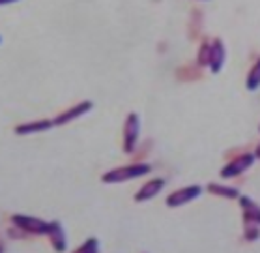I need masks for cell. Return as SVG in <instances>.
<instances>
[{
  "label": "cell",
  "instance_id": "cell-1",
  "mask_svg": "<svg viewBox=\"0 0 260 253\" xmlns=\"http://www.w3.org/2000/svg\"><path fill=\"white\" fill-rule=\"evenodd\" d=\"M152 171V165L148 163H133L127 165V167H118V169H113V171H107L103 177H101V182L105 184H118V182H127V180H133V178L144 177Z\"/></svg>",
  "mask_w": 260,
  "mask_h": 253
},
{
  "label": "cell",
  "instance_id": "cell-2",
  "mask_svg": "<svg viewBox=\"0 0 260 253\" xmlns=\"http://www.w3.org/2000/svg\"><path fill=\"white\" fill-rule=\"evenodd\" d=\"M12 221L15 227H19L24 233L30 235H47L49 223L40 218H32V216H24V214H15L12 216Z\"/></svg>",
  "mask_w": 260,
  "mask_h": 253
},
{
  "label": "cell",
  "instance_id": "cell-3",
  "mask_svg": "<svg viewBox=\"0 0 260 253\" xmlns=\"http://www.w3.org/2000/svg\"><path fill=\"white\" fill-rule=\"evenodd\" d=\"M139 131H141L139 115L131 113L129 117L125 118V124H124V152L127 154L135 152L137 141H139Z\"/></svg>",
  "mask_w": 260,
  "mask_h": 253
},
{
  "label": "cell",
  "instance_id": "cell-4",
  "mask_svg": "<svg viewBox=\"0 0 260 253\" xmlns=\"http://www.w3.org/2000/svg\"><path fill=\"white\" fill-rule=\"evenodd\" d=\"M254 159H256L254 154H249V152L240 154L238 158H234L231 163L223 167V171H221V178H232V177L242 175V173H245L249 167L254 163Z\"/></svg>",
  "mask_w": 260,
  "mask_h": 253
},
{
  "label": "cell",
  "instance_id": "cell-5",
  "mask_svg": "<svg viewBox=\"0 0 260 253\" xmlns=\"http://www.w3.org/2000/svg\"><path fill=\"white\" fill-rule=\"evenodd\" d=\"M201 193H202L201 186H187V188H182L167 197V206L176 208V206L187 205L191 201H195L197 197H201Z\"/></svg>",
  "mask_w": 260,
  "mask_h": 253
},
{
  "label": "cell",
  "instance_id": "cell-6",
  "mask_svg": "<svg viewBox=\"0 0 260 253\" xmlns=\"http://www.w3.org/2000/svg\"><path fill=\"white\" fill-rule=\"evenodd\" d=\"M225 60H226L225 43H223V40L215 38L210 43V70H212V73H219V71L223 70Z\"/></svg>",
  "mask_w": 260,
  "mask_h": 253
},
{
  "label": "cell",
  "instance_id": "cell-7",
  "mask_svg": "<svg viewBox=\"0 0 260 253\" xmlns=\"http://www.w3.org/2000/svg\"><path fill=\"white\" fill-rule=\"evenodd\" d=\"M92 107H94V103H92V101H81L79 105L71 107V109H68V111H64V113H60L58 117L53 120L54 126H64V124L71 122V120H75V118L83 117V115H86V113L92 111Z\"/></svg>",
  "mask_w": 260,
  "mask_h": 253
},
{
  "label": "cell",
  "instance_id": "cell-8",
  "mask_svg": "<svg viewBox=\"0 0 260 253\" xmlns=\"http://www.w3.org/2000/svg\"><path fill=\"white\" fill-rule=\"evenodd\" d=\"M163 188H165V180H163V178H154V180L146 182L141 189H139V191H137L135 201L137 203H144V201L154 199L155 195L159 193Z\"/></svg>",
  "mask_w": 260,
  "mask_h": 253
},
{
  "label": "cell",
  "instance_id": "cell-9",
  "mask_svg": "<svg viewBox=\"0 0 260 253\" xmlns=\"http://www.w3.org/2000/svg\"><path fill=\"white\" fill-rule=\"evenodd\" d=\"M49 238H51V244L56 251H64L68 247V240H66V231L62 227L60 221H51L49 223V231H47Z\"/></svg>",
  "mask_w": 260,
  "mask_h": 253
},
{
  "label": "cell",
  "instance_id": "cell-10",
  "mask_svg": "<svg viewBox=\"0 0 260 253\" xmlns=\"http://www.w3.org/2000/svg\"><path fill=\"white\" fill-rule=\"evenodd\" d=\"M240 206L243 208V221L245 223L260 225V206L249 197H240Z\"/></svg>",
  "mask_w": 260,
  "mask_h": 253
},
{
  "label": "cell",
  "instance_id": "cell-11",
  "mask_svg": "<svg viewBox=\"0 0 260 253\" xmlns=\"http://www.w3.org/2000/svg\"><path fill=\"white\" fill-rule=\"evenodd\" d=\"M54 126L53 120H38V122H28V124H19L15 128L17 135H30V133H40V131H47Z\"/></svg>",
  "mask_w": 260,
  "mask_h": 253
},
{
  "label": "cell",
  "instance_id": "cell-12",
  "mask_svg": "<svg viewBox=\"0 0 260 253\" xmlns=\"http://www.w3.org/2000/svg\"><path fill=\"white\" fill-rule=\"evenodd\" d=\"M176 77H178V81H183V82L199 81V79H202V70L199 64L197 66H182V68H178Z\"/></svg>",
  "mask_w": 260,
  "mask_h": 253
},
{
  "label": "cell",
  "instance_id": "cell-13",
  "mask_svg": "<svg viewBox=\"0 0 260 253\" xmlns=\"http://www.w3.org/2000/svg\"><path fill=\"white\" fill-rule=\"evenodd\" d=\"M202 19H204V15H202L201 10H193V13H191V21H189L191 40H199V36L202 34Z\"/></svg>",
  "mask_w": 260,
  "mask_h": 253
},
{
  "label": "cell",
  "instance_id": "cell-14",
  "mask_svg": "<svg viewBox=\"0 0 260 253\" xmlns=\"http://www.w3.org/2000/svg\"><path fill=\"white\" fill-rule=\"evenodd\" d=\"M208 191L213 195H219V197H226V199H236L240 197L236 188H231V186H219V184H208Z\"/></svg>",
  "mask_w": 260,
  "mask_h": 253
},
{
  "label": "cell",
  "instance_id": "cell-15",
  "mask_svg": "<svg viewBox=\"0 0 260 253\" xmlns=\"http://www.w3.org/2000/svg\"><path fill=\"white\" fill-rule=\"evenodd\" d=\"M245 87H247L251 92L260 89V59L253 64V68L249 70L247 81H245Z\"/></svg>",
  "mask_w": 260,
  "mask_h": 253
},
{
  "label": "cell",
  "instance_id": "cell-16",
  "mask_svg": "<svg viewBox=\"0 0 260 253\" xmlns=\"http://www.w3.org/2000/svg\"><path fill=\"white\" fill-rule=\"evenodd\" d=\"M197 64L204 68V66H210V43H201L199 47V54H197Z\"/></svg>",
  "mask_w": 260,
  "mask_h": 253
},
{
  "label": "cell",
  "instance_id": "cell-17",
  "mask_svg": "<svg viewBox=\"0 0 260 253\" xmlns=\"http://www.w3.org/2000/svg\"><path fill=\"white\" fill-rule=\"evenodd\" d=\"M243 236H245V240H249V242L260 238V225L245 223V233H243Z\"/></svg>",
  "mask_w": 260,
  "mask_h": 253
},
{
  "label": "cell",
  "instance_id": "cell-18",
  "mask_svg": "<svg viewBox=\"0 0 260 253\" xmlns=\"http://www.w3.org/2000/svg\"><path fill=\"white\" fill-rule=\"evenodd\" d=\"M98 249H100V242H98V238H88L83 246L79 247L77 253H95Z\"/></svg>",
  "mask_w": 260,
  "mask_h": 253
},
{
  "label": "cell",
  "instance_id": "cell-19",
  "mask_svg": "<svg viewBox=\"0 0 260 253\" xmlns=\"http://www.w3.org/2000/svg\"><path fill=\"white\" fill-rule=\"evenodd\" d=\"M13 2H17V0H0V6H6V4H13Z\"/></svg>",
  "mask_w": 260,
  "mask_h": 253
},
{
  "label": "cell",
  "instance_id": "cell-20",
  "mask_svg": "<svg viewBox=\"0 0 260 253\" xmlns=\"http://www.w3.org/2000/svg\"><path fill=\"white\" fill-rule=\"evenodd\" d=\"M254 156H256V158H260V145H258V148H256V152H254Z\"/></svg>",
  "mask_w": 260,
  "mask_h": 253
},
{
  "label": "cell",
  "instance_id": "cell-21",
  "mask_svg": "<svg viewBox=\"0 0 260 253\" xmlns=\"http://www.w3.org/2000/svg\"><path fill=\"white\" fill-rule=\"evenodd\" d=\"M0 251H2V246H0Z\"/></svg>",
  "mask_w": 260,
  "mask_h": 253
}]
</instances>
